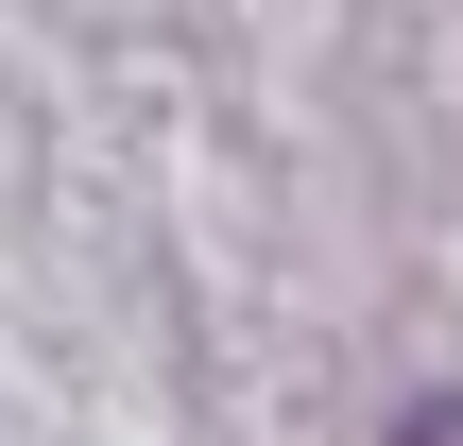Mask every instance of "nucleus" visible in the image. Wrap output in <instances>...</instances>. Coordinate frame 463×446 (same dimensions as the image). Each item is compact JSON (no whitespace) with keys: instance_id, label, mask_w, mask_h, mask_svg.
<instances>
[{"instance_id":"obj_1","label":"nucleus","mask_w":463,"mask_h":446,"mask_svg":"<svg viewBox=\"0 0 463 446\" xmlns=\"http://www.w3.org/2000/svg\"><path fill=\"white\" fill-rule=\"evenodd\" d=\"M395 446H463V395H430V413H412V430H395Z\"/></svg>"}]
</instances>
